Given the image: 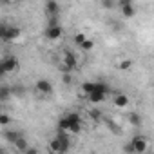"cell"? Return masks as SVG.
Returning a JSON list of instances; mask_svg holds the SVG:
<instances>
[{
    "mask_svg": "<svg viewBox=\"0 0 154 154\" xmlns=\"http://www.w3.org/2000/svg\"><path fill=\"white\" fill-rule=\"evenodd\" d=\"M49 149H51L53 152H58V154L67 152V150L71 149V140H69V136L65 134V131H58V134L51 140Z\"/></svg>",
    "mask_w": 154,
    "mask_h": 154,
    "instance_id": "obj_1",
    "label": "cell"
},
{
    "mask_svg": "<svg viewBox=\"0 0 154 154\" xmlns=\"http://www.w3.org/2000/svg\"><path fill=\"white\" fill-rule=\"evenodd\" d=\"M18 67H20V62H18L17 56H6L0 62V71H2V74L15 72V71H18Z\"/></svg>",
    "mask_w": 154,
    "mask_h": 154,
    "instance_id": "obj_2",
    "label": "cell"
},
{
    "mask_svg": "<svg viewBox=\"0 0 154 154\" xmlns=\"http://www.w3.org/2000/svg\"><path fill=\"white\" fill-rule=\"evenodd\" d=\"M20 36V29L18 27H13V26H8L4 24L2 27H0V38H2L4 42H13Z\"/></svg>",
    "mask_w": 154,
    "mask_h": 154,
    "instance_id": "obj_3",
    "label": "cell"
},
{
    "mask_svg": "<svg viewBox=\"0 0 154 154\" xmlns=\"http://www.w3.org/2000/svg\"><path fill=\"white\" fill-rule=\"evenodd\" d=\"M67 120H69V132H72V134H78L80 131H82V118H80V114L78 112H69L67 114Z\"/></svg>",
    "mask_w": 154,
    "mask_h": 154,
    "instance_id": "obj_4",
    "label": "cell"
},
{
    "mask_svg": "<svg viewBox=\"0 0 154 154\" xmlns=\"http://www.w3.org/2000/svg\"><path fill=\"white\" fill-rule=\"evenodd\" d=\"M63 63H65V67L69 71H74L76 67H78V60H76V56H74V53L71 49L63 51Z\"/></svg>",
    "mask_w": 154,
    "mask_h": 154,
    "instance_id": "obj_5",
    "label": "cell"
},
{
    "mask_svg": "<svg viewBox=\"0 0 154 154\" xmlns=\"http://www.w3.org/2000/svg\"><path fill=\"white\" fill-rule=\"evenodd\" d=\"M131 143H132V147H134V152H145L147 150V138L145 136H141V134H138V136H134L132 140H131Z\"/></svg>",
    "mask_w": 154,
    "mask_h": 154,
    "instance_id": "obj_6",
    "label": "cell"
},
{
    "mask_svg": "<svg viewBox=\"0 0 154 154\" xmlns=\"http://www.w3.org/2000/svg\"><path fill=\"white\" fill-rule=\"evenodd\" d=\"M45 38L47 40H58V38H62V35H63V31H62V27H60V24L58 26H47V29H45Z\"/></svg>",
    "mask_w": 154,
    "mask_h": 154,
    "instance_id": "obj_7",
    "label": "cell"
},
{
    "mask_svg": "<svg viewBox=\"0 0 154 154\" xmlns=\"http://www.w3.org/2000/svg\"><path fill=\"white\" fill-rule=\"evenodd\" d=\"M35 87H36V91H38L40 94H44V96H49V94L53 93V85H51V82L45 80V78H40Z\"/></svg>",
    "mask_w": 154,
    "mask_h": 154,
    "instance_id": "obj_8",
    "label": "cell"
},
{
    "mask_svg": "<svg viewBox=\"0 0 154 154\" xmlns=\"http://www.w3.org/2000/svg\"><path fill=\"white\" fill-rule=\"evenodd\" d=\"M45 13H47L49 17H58L60 6H58L56 0H47V2H45Z\"/></svg>",
    "mask_w": 154,
    "mask_h": 154,
    "instance_id": "obj_9",
    "label": "cell"
},
{
    "mask_svg": "<svg viewBox=\"0 0 154 154\" xmlns=\"http://www.w3.org/2000/svg\"><path fill=\"white\" fill-rule=\"evenodd\" d=\"M127 105H129V96L123 94V93H118V94L114 96V107H118V109H125Z\"/></svg>",
    "mask_w": 154,
    "mask_h": 154,
    "instance_id": "obj_10",
    "label": "cell"
},
{
    "mask_svg": "<svg viewBox=\"0 0 154 154\" xmlns=\"http://www.w3.org/2000/svg\"><path fill=\"white\" fill-rule=\"evenodd\" d=\"M105 96H107V93H103V91H94V93H91L87 98H89V102L91 103H102L103 100H105Z\"/></svg>",
    "mask_w": 154,
    "mask_h": 154,
    "instance_id": "obj_11",
    "label": "cell"
},
{
    "mask_svg": "<svg viewBox=\"0 0 154 154\" xmlns=\"http://www.w3.org/2000/svg\"><path fill=\"white\" fill-rule=\"evenodd\" d=\"M134 13H136V9H134V6H132L131 2H127V4L122 6V15H123L125 18H132Z\"/></svg>",
    "mask_w": 154,
    "mask_h": 154,
    "instance_id": "obj_12",
    "label": "cell"
},
{
    "mask_svg": "<svg viewBox=\"0 0 154 154\" xmlns=\"http://www.w3.org/2000/svg\"><path fill=\"white\" fill-rule=\"evenodd\" d=\"M127 120H129V123H131V125H134V127H140V125H141V116H140L138 112H134V111H131V112H129Z\"/></svg>",
    "mask_w": 154,
    "mask_h": 154,
    "instance_id": "obj_13",
    "label": "cell"
},
{
    "mask_svg": "<svg viewBox=\"0 0 154 154\" xmlns=\"http://www.w3.org/2000/svg\"><path fill=\"white\" fill-rule=\"evenodd\" d=\"M15 149H17V150H20V152H27L29 145H27V141L24 140V136H20V138L15 141Z\"/></svg>",
    "mask_w": 154,
    "mask_h": 154,
    "instance_id": "obj_14",
    "label": "cell"
},
{
    "mask_svg": "<svg viewBox=\"0 0 154 154\" xmlns=\"http://www.w3.org/2000/svg\"><path fill=\"white\" fill-rule=\"evenodd\" d=\"M94 89H96V82H84L82 84V91L89 96L91 93H94Z\"/></svg>",
    "mask_w": 154,
    "mask_h": 154,
    "instance_id": "obj_15",
    "label": "cell"
},
{
    "mask_svg": "<svg viewBox=\"0 0 154 154\" xmlns=\"http://www.w3.org/2000/svg\"><path fill=\"white\" fill-rule=\"evenodd\" d=\"M20 136H22V134H20V132H17V131H6V132H4V138H6L8 141H11V143H15Z\"/></svg>",
    "mask_w": 154,
    "mask_h": 154,
    "instance_id": "obj_16",
    "label": "cell"
},
{
    "mask_svg": "<svg viewBox=\"0 0 154 154\" xmlns=\"http://www.w3.org/2000/svg\"><path fill=\"white\" fill-rule=\"evenodd\" d=\"M11 93H13V89H9V87H6V85H2V87H0V100H2V102H6V100H9V96H11Z\"/></svg>",
    "mask_w": 154,
    "mask_h": 154,
    "instance_id": "obj_17",
    "label": "cell"
},
{
    "mask_svg": "<svg viewBox=\"0 0 154 154\" xmlns=\"http://www.w3.org/2000/svg\"><path fill=\"white\" fill-rule=\"evenodd\" d=\"M69 127H71V125H69L67 116H63V118H60V120H58V131H65V132H67V131H69Z\"/></svg>",
    "mask_w": 154,
    "mask_h": 154,
    "instance_id": "obj_18",
    "label": "cell"
},
{
    "mask_svg": "<svg viewBox=\"0 0 154 154\" xmlns=\"http://www.w3.org/2000/svg\"><path fill=\"white\" fill-rule=\"evenodd\" d=\"M93 47H94V42H93V40H89V38H85V40L80 44V49H82V51H91Z\"/></svg>",
    "mask_w": 154,
    "mask_h": 154,
    "instance_id": "obj_19",
    "label": "cell"
},
{
    "mask_svg": "<svg viewBox=\"0 0 154 154\" xmlns=\"http://www.w3.org/2000/svg\"><path fill=\"white\" fill-rule=\"evenodd\" d=\"M122 71H129L131 67H132V60H123V62H120V65H118Z\"/></svg>",
    "mask_w": 154,
    "mask_h": 154,
    "instance_id": "obj_20",
    "label": "cell"
},
{
    "mask_svg": "<svg viewBox=\"0 0 154 154\" xmlns=\"http://www.w3.org/2000/svg\"><path fill=\"white\" fill-rule=\"evenodd\" d=\"M24 93H26V89H24L22 85H15V87H13V94H15V96L20 98V96H24Z\"/></svg>",
    "mask_w": 154,
    "mask_h": 154,
    "instance_id": "obj_21",
    "label": "cell"
},
{
    "mask_svg": "<svg viewBox=\"0 0 154 154\" xmlns=\"http://www.w3.org/2000/svg\"><path fill=\"white\" fill-rule=\"evenodd\" d=\"M91 116H93V120H94V122H102V111L93 109V111H91Z\"/></svg>",
    "mask_w": 154,
    "mask_h": 154,
    "instance_id": "obj_22",
    "label": "cell"
},
{
    "mask_svg": "<svg viewBox=\"0 0 154 154\" xmlns=\"http://www.w3.org/2000/svg\"><path fill=\"white\" fill-rule=\"evenodd\" d=\"M85 38H87V36H85L84 33H76V35H74V42L78 44V45H80V44H82V42H84Z\"/></svg>",
    "mask_w": 154,
    "mask_h": 154,
    "instance_id": "obj_23",
    "label": "cell"
},
{
    "mask_svg": "<svg viewBox=\"0 0 154 154\" xmlns=\"http://www.w3.org/2000/svg\"><path fill=\"white\" fill-rule=\"evenodd\" d=\"M62 80H63L65 85H69V84L72 82V72H63V78H62Z\"/></svg>",
    "mask_w": 154,
    "mask_h": 154,
    "instance_id": "obj_24",
    "label": "cell"
},
{
    "mask_svg": "<svg viewBox=\"0 0 154 154\" xmlns=\"http://www.w3.org/2000/svg\"><path fill=\"white\" fill-rule=\"evenodd\" d=\"M9 122H11V120H9V116H8V114H4V112L0 114V125H8Z\"/></svg>",
    "mask_w": 154,
    "mask_h": 154,
    "instance_id": "obj_25",
    "label": "cell"
},
{
    "mask_svg": "<svg viewBox=\"0 0 154 154\" xmlns=\"http://www.w3.org/2000/svg\"><path fill=\"white\" fill-rule=\"evenodd\" d=\"M102 6L105 9H112L114 8V2H112V0H102Z\"/></svg>",
    "mask_w": 154,
    "mask_h": 154,
    "instance_id": "obj_26",
    "label": "cell"
},
{
    "mask_svg": "<svg viewBox=\"0 0 154 154\" xmlns=\"http://www.w3.org/2000/svg\"><path fill=\"white\" fill-rule=\"evenodd\" d=\"M27 154H36V149H27Z\"/></svg>",
    "mask_w": 154,
    "mask_h": 154,
    "instance_id": "obj_27",
    "label": "cell"
}]
</instances>
